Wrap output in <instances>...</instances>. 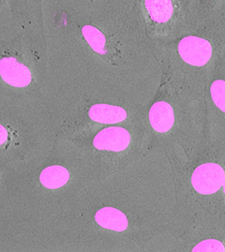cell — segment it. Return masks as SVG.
<instances>
[{
    "instance_id": "6da1fadb",
    "label": "cell",
    "mask_w": 225,
    "mask_h": 252,
    "mask_svg": "<svg viewBox=\"0 0 225 252\" xmlns=\"http://www.w3.org/2000/svg\"><path fill=\"white\" fill-rule=\"evenodd\" d=\"M225 172L221 165L208 162L197 167L192 175V185L196 191L210 195L218 191L224 185Z\"/></svg>"
},
{
    "instance_id": "7a4b0ae2",
    "label": "cell",
    "mask_w": 225,
    "mask_h": 252,
    "mask_svg": "<svg viewBox=\"0 0 225 252\" xmlns=\"http://www.w3.org/2000/svg\"><path fill=\"white\" fill-rule=\"evenodd\" d=\"M179 52L182 60L188 64L202 66L208 63L213 51L208 40L195 36H189L180 40Z\"/></svg>"
},
{
    "instance_id": "3957f363",
    "label": "cell",
    "mask_w": 225,
    "mask_h": 252,
    "mask_svg": "<svg viewBox=\"0 0 225 252\" xmlns=\"http://www.w3.org/2000/svg\"><path fill=\"white\" fill-rule=\"evenodd\" d=\"M131 140L132 136L127 129L121 126H109L97 133L92 144L99 151L119 153L127 149Z\"/></svg>"
},
{
    "instance_id": "277c9868",
    "label": "cell",
    "mask_w": 225,
    "mask_h": 252,
    "mask_svg": "<svg viewBox=\"0 0 225 252\" xmlns=\"http://www.w3.org/2000/svg\"><path fill=\"white\" fill-rule=\"evenodd\" d=\"M0 76L13 87H25L31 82V72L28 67L12 58L0 62Z\"/></svg>"
},
{
    "instance_id": "5b68a950",
    "label": "cell",
    "mask_w": 225,
    "mask_h": 252,
    "mask_svg": "<svg viewBox=\"0 0 225 252\" xmlns=\"http://www.w3.org/2000/svg\"><path fill=\"white\" fill-rule=\"evenodd\" d=\"M71 179V171L65 165L52 164L41 171L38 181L42 189L48 191H57L68 185Z\"/></svg>"
},
{
    "instance_id": "8992f818",
    "label": "cell",
    "mask_w": 225,
    "mask_h": 252,
    "mask_svg": "<svg viewBox=\"0 0 225 252\" xmlns=\"http://www.w3.org/2000/svg\"><path fill=\"white\" fill-rule=\"evenodd\" d=\"M87 117L95 123L112 125L125 121L127 112L122 107L99 103L89 109Z\"/></svg>"
},
{
    "instance_id": "52a82bcc",
    "label": "cell",
    "mask_w": 225,
    "mask_h": 252,
    "mask_svg": "<svg viewBox=\"0 0 225 252\" xmlns=\"http://www.w3.org/2000/svg\"><path fill=\"white\" fill-rule=\"evenodd\" d=\"M95 220L100 227L113 232H123L128 228L127 217L114 207H104L95 215Z\"/></svg>"
},
{
    "instance_id": "ba28073f",
    "label": "cell",
    "mask_w": 225,
    "mask_h": 252,
    "mask_svg": "<svg viewBox=\"0 0 225 252\" xmlns=\"http://www.w3.org/2000/svg\"><path fill=\"white\" fill-rule=\"evenodd\" d=\"M150 125L156 131L165 133L171 129L174 124V111L169 103L159 101L153 104L149 113Z\"/></svg>"
},
{
    "instance_id": "9c48e42d",
    "label": "cell",
    "mask_w": 225,
    "mask_h": 252,
    "mask_svg": "<svg viewBox=\"0 0 225 252\" xmlns=\"http://www.w3.org/2000/svg\"><path fill=\"white\" fill-rule=\"evenodd\" d=\"M145 6L151 20L159 24L167 23L173 15L171 0H145Z\"/></svg>"
},
{
    "instance_id": "30bf717a",
    "label": "cell",
    "mask_w": 225,
    "mask_h": 252,
    "mask_svg": "<svg viewBox=\"0 0 225 252\" xmlns=\"http://www.w3.org/2000/svg\"><path fill=\"white\" fill-rule=\"evenodd\" d=\"M210 91L215 105L225 113V81H215L211 86Z\"/></svg>"
},
{
    "instance_id": "8fae6325",
    "label": "cell",
    "mask_w": 225,
    "mask_h": 252,
    "mask_svg": "<svg viewBox=\"0 0 225 252\" xmlns=\"http://www.w3.org/2000/svg\"><path fill=\"white\" fill-rule=\"evenodd\" d=\"M10 126H6L0 121V151L14 144V133Z\"/></svg>"
},
{
    "instance_id": "7c38bea8",
    "label": "cell",
    "mask_w": 225,
    "mask_h": 252,
    "mask_svg": "<svg viewBox=\"0 0 225 252\" xmlns=\"http://www.w3.org/2000/svg\"><path fill=\"white\" fill-rule=\"evenodd\" d=\"M224 250V245L220 242L215 240H207L201 242L194 249V251L199 252H222Z\"/></svg>"
},
{
    "instance_id": "4fadbf2b",
    "label": "cell",
    "mask_w": 225,
    "mask_h": 252,
    "mask_svg": "<svg viewBox=\"0 0 225 252\" xmlns=\"http://www.w3.org/2000/svg\"><path fill=\"white\" fill-rule=\"evenodd\" d=\"M223 186H224V190H225V182H224V185H223Z\"/></svg>"
}]
</instances>
